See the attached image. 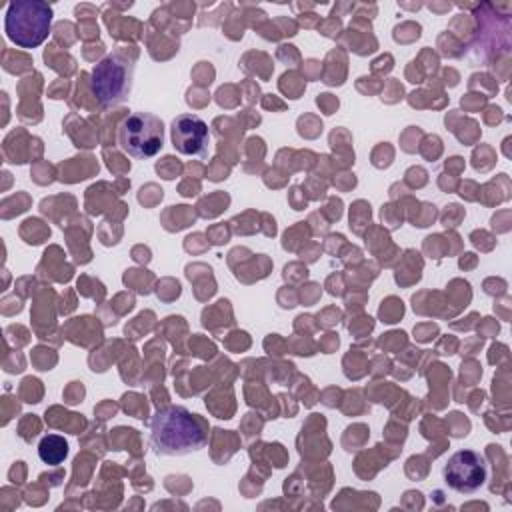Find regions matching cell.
Instances as JSON below:
<instances>
[{"instance_id":"1","label":"cell","mask_w":512,"mask_h":512,"mask_svg":"<svg viewBox=\"0 0 512 512\" xmlns=\"http://www.w3.org/2000/svg\"><path fill=\"white\" fill-rule=\"evenodd\" d=\"M204 444L202 422L184 406H166L150 420V446L158 456H184Z\"/></svg>"},{"instance_id":"2","label":"cell","mask_w":512,"mask_h":512,"mask_svg":"<svg viewBox=\"0 0 512 512\" xmlns=\"http://www.w3.org/2000/svg\"><path fill=\"white\" fill-rule=\"evenodd\" d=\"M52 26V6L44 0L10 2L4 16L6 36L20 48L40 46Z\"/></svg>"},{"instance_id":"3","label":"cell","mask_w":512,"mask_h":512,"mask_svg":"<svg viewBox=\"0 0 512 512\" xmlns=\"http://www.w3.org/2000/svg\"><path fill=\"white\" fill-rule=\"evenodd\" d=\"M134 78V60L124 52H112L104 56L90 76V90L102 106L122 104L130 90Z\"/></svg>"},{"instance_id":"4","label":"cell","mask_w":512,"mask_h":512,"mask_svg":"<svg viewBox=\"0 0 512 512\" xmlns=\"http://www.w3.org/2000/svg\"><path fill=\"white\" fill-rule=\"evenodd\" d=\"M118 144L132 158H152L164 146V124L150 112H132L118 126Z\"/></svg>"},{"instance_id":"5","label":"cell","mask_w":512,"mask_h":512,"mask_svg":"<svg viewBox=\"0 0 512 512\" xmlns=\"http://www.w3.org/2000/svg\"><path fill=\"white\" fill-rule=\"evenodd\" d=\"M486 474L488 472H486L484 458L474 450L454 452L442 468L446 486L460 494H472L480 490L486 482Z\"/></svg>"},{"instance_id":"6","label":"cell","mask_w":512,"mask_h":512,"mask_svg":"<svg viewBox=\"0 0 512 512\" xmlns=\"http://www.w3.org/2000/svg\"><path fill=\"white\" fill-rule=\"evenodd\" d=\"M170 138L176 152L184 156H202L210 144L208 124L196 114H180L172 120Z\"/></svg>"},{"instance_id":"7","label":"cell","mask_w":512,"mask_h":512,"mask_svg":"<svg viewBox=\"0 0 512 512\" xmlns=\"http://www.w3.org/2000/svg\"><path fill=\"white\" fill-rule=\"evenodd\" d=\"M38 456L48 466H58L68 456V442L60 434H46L38 444Z\"/></svg>"}]
</instances>
